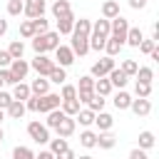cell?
Listing matches in <instances>:
<instances>
[{
    "label": "cell",
    "instance_id": "obj_1",
    "mask_svg": "<svg viewBox=\"0 0 159 159\" xmlns=\"http://www.w3.org/2000/svg\"><path fill=\"white\" fill-rule=\"evenodd\" d=\"M60 45V32L55 30V32H42V35H35L32 37V50L37 52V55H45L47 50H55Z\"/></svg>",
    "mask_w": 159,
    "mask_h": 159
},
{
    "label": "cell",
    "instance_id": "obj_2",
    "mask_svg": "<svg viewBox=\"0 0 159 159\" xmlns=\"http://www.w3.org/2000/svg\"><path fill=\"white\" fill-rule=\"evenodd\" d=\"M70 35H72V45H70V50L75 52V57H77V55L84 57V55L89 52V35H87V32H77V30H72Z\"/></svg>",
    "mask_w": 159,
    "mask_h": 159
},
{
    "label": "cell",
    "instance_id": "obj_3",
    "mask_svg": "<svg viewBox=\"0 0 159 159\" xmlns=\"http://www.w3.org/2000/svg\"><path fill=\"white\" fill-rule=\"evenodd\" d=\"M127 30H129V20H124L122 15H117V17H112V20H109V35H112V37H117L119 42H124Z\"/></svg>",
    "mask_w": 159,
    "mask_h": 159
},
{
    "label": "cell",
    "instance_id": "obj_4",
    "mask_svg": "<svg viewBox=\"0 0 159 159\" xmlns=\"http://www.w3.org/2000/svg\"><path fill=\"white\" fill-rule=\"evenodd\" d=\"M27 134H30V139L37 142V144H47V142H50V129H47L45 124H40V122H30V124H27Z\"/></svg>",
    "mask_w": 159,
    "mask_h": 159
},
{
    "label": "cell",
    "instance_id": "obj_5",
    "mask_svg": "<svg viewBox=\"0 0 159 159\" xmlns=\"http://www.w3.org/2000/svg\"><path fill=\"white\" fill-rule=\"evenodd\" d=\"M55 65H57L55 60H50V57H45V55H35V60L30 62V70H35L40 77H47Z\"/></svg>",
    "mask_w": 159,
    "mask_h": 159
},
{
    "label": "cell",
    "instance_id": "obj_6",
    "mask_svg": "<svg viewBox=\"0 0 159 159\" xmlns=\"http://www.w3.org/2000/svg\"><path fill=\"white\" fill-rule=\"evenodd\" d=\"M60 102H62V97L60 94H55V92H47V94H42V97H37V112H52V109H57L60 107Z\"/></svg>",
    "mask_w": 159,
    "mask_h": 159
},
{
    "label": "cell",
    "instance_id": "obj_7",
    "mask_svg": "<svg viewBox=\"0 0 159 159\" xmlns=\"http://www.w3.org/2000/svg\"><path fill=\"white\" fill-rule=\"evenodd\" d=\"M7 70H10V75H12V82H22L25 75L30 72V62H25V60L20 57V60H12Z\"/></svg>",
    "mask_w": 159,
    "mask_h": 159
},
{
    "label": "cell",
    "instance_id": "obj_8",
    "mask_svg": "<svg viewBox=\"0 0 159 159\" xmlns=\"http://www.w3.org/2000/svg\"><path fill=\"white\" fill-rule=\"evenodd\" d=\"M109 70H114V57H102V60H97L94 65H92V77H104V75H109Z\"/></svg>",
    "mask_w": 159,
    "mask_h": 159
},
{
    "label": "cell",
    "instance_id": "obj_9",
    "mask_svg": "<svg viewBox=\"0 0 159 159\" xmlns=\"http://www.w3.org/2000/svg\"><path fill=\"white\" fill-rule=\"evenodd\" d=\"M25 7H22V15H27L30 20L45 15V0H22Z\"/></svg>",
    "mask_w": 159,
    "mask_h": 159
},
{
    "label": "cell",
    "instance_id": "obj_10",
    "mask_svg": "<svg viewBox=\"0 0 159 159\" xmlns=\"http://www.w3.org/2000/svg\"><path fill=\"white\" fill-rule=\"evenodd\" d=\"M55 60L60 62V67H70L75 62V52L67 47V45H57L55 47Z\"/></svg>",
    "mask_w": 159,
    "mask_h": 159
},
{
    "label": "cell",
    "instance_id": "obj_11",
    "mask_svg": "<svg viewBox=\"0 0 159 159\" xmlns=\"http://www.w3.org/2000/svg\"><path fill=\"white\" fill-rule=\"evenodd\" d=\"M129 109H132L137 117H147V114L152 112V102H149V97H137V99H132Z\"/></svg>",
    "mask_w": 159,
    "mask_h": 159
},
{
    "label": "cell",
    "instance_id": "obj_12",
    "mask_svg": "<svg viewBox=\"0 0 159 159\" xmlns=\"http://www.w3.org/2000/svg\"><path fill=\"white\" fill-rule=\"evenodd\" d=\"M75 127H77V122H75L72 117H67V114H65V117H62V122L55 127V132H57V137H65V139H67V137H72V134H75Z\"/></svg>",
    "mask_w": 159,
    "mask_h": 159
},
{
    "label": "cell",
    "instance_id": "obj_13",
    "mask_svg": "<svg viewBox=\"0 0 159 159\" xmlns=\"http://www.w3.org/2000/svg\"><path fill=\"white\" fill-rule=\"evenodd\" d=\"M72 27H75V15H72V12L57 17V32H60V35H70Z\"/></svg>",
    "mask_w": 159,
    "mask_h": 159
},
{
    "label": "cell",
    "instance_id": "obj_14",
    "mask_svg": "<svg viewBox=\"0 0 159 159\" xmlns=\"http://www.w3.org/2000/svg\"><path fill=\"white\" fill-rule=\"evenodd\" d=\"M30 92H32L35 97L47 94V92H50V80H45V77H40V75H37V80H32V84H30Z\"/></svg>",
    "mask_w": 159,
    "mask_h": 159
},
{
    "label": "cell",
    "instance_id": "obj_15",
    "mask_svg": "<svg viewBox=\"0 0 159 159\" xmlns=\"http://www.w3.org/2000/svg\"><path fill=\"white\" fill-rule=\"evenodd\" d=\"M5 112H7V117H10V119H22L27 109H25V102H17V99H12V102H10V107H7Z\"/></svg>",
    "mask_w": 159,
    "mask_h": 159
},
{
    "label": "cell",
    "instance_id": "obj_16",
    "mask_svg": "<svg viewBox=\"0 0 159 159\" xmlns=\"http://www.w3.org/2000/svg\"><path fill=\"white\" fill-rule=\"evenodd\" d=\"M94 124L99 127V132H107V129H112L114 117H112V114H107V112H97V114H94Z\"/></svg>",
    "mask_w": 159,
    "mask_h": 159
},
{
    "label": "cell",
    "instance_id": "obj_17",
    "mask_svg": "<svg viewBox=\"0 0 159 159\" xmlns=\"http://www.w3.org/2000/svg\"><path fill=\"white\" fill-rule=\"evenodd\" d=\"M114 144H117V137H114V134H112L109 129H107V132H99V134H97V147H99V149H112Z\"/></svg>",
    "mask_w": 159,
    "mask_h": 159
},
{
    "label": "cell",
    "instance_id": "obj_18",
    "mask_svg": "<svg viewBox=\"0 0 159 159\" xmlns=\"http://www.w3.org/2000/svg\"><path fill=\"white\" fill-rule=\"evenodd\" d=\"M107 77H109V84H112V87H119V89H122V87L127 84V80H129V77H127L122 70H117V67H114V70H109V75H107Z\"/></svg>",
    "mask_w": 159,
    "mask_h": 159
},
{
    "label": "cell",
    "instance_id": "obj_19",
    "mask_svg": "<svg viewBox=\"0 0 159 159\" xmlns=\"http://www.w3.org/2000/svg\"><path fill=\"white\" fill-rule=\"evenodd\" d=\"M144 40V32L139 30V27H129L127 30V37H124V42L127 45H132V47H139V42Z\"/></svg>",
    "mask_w": 159,
    "mask_h": 159
},
{
    "label": "cell",
    "instance_id": "obj_20",
    "mask_svg": "<svg viewBox=\"0 0 159 159\" xmlns=\"http://www.w3.org/2000/svg\"><path fill=\"white\" fill-rule=\"evenodd\" d=\"M30 94H32V92H30V84H25V82H15V89H12V99H17V102H25Z\"/></svg>",
    "mask_w": 159,
    "mask_h": 159
},
{
    "label": "cell",
    "instance_id": "obj_21",
    "mask_svg": "<svg viewBox=\"0 0 159 159\" xmlns=\"http://www.w3.org/2000/svg\"><path fill=\"white\" fill-rule=\"evenodd\" d=\"M89 35H99V37H109V20H97V22H92V32Z\"/></svg>",
    "mask_w": 159,
    "mask_h": 159
},
{
    "label": "cell",
    "instance_id": "obj_22",
    "mask_svg": "<svg viewBox=\"0 0 159 159\" xmlns=\"http://www.w3.org/2000/svg\"><path fill=\"white\" fill-rule=\"evenodd\" d=\"M67 12H72L70 0H55V2H52V15H55V20L62 17V15H67Z\"/></svg>",
    "mask_w": 159,
    "mask_h": 159
},
{
    "label": "cell",
    "instance_id": "obj_23",
    "mask_svg": "<svg viewBox=\"0 0 159 159\" xmlns=\"http://www.w3.org/2000/svg\"><path fill=\"white\" fill-rule=\"evenodd\" d=\"M102 15H104V20H112V17H117V15H119V2H114V0H107V2L102 5Z\"/></svg>",
    "mask_w": 159,
    "mask_h": 159
},
{
    "label": "cell",
    "instance_id": "obj_24",
    "mask_svg": "<svg viewBox=\"0 0 159 159\" xmlns=\"http://www.w3.org/2000/svg\"><path fill=\"white\" fill-rule=\"evenodd\" d=\"M50 82H55V84H65V80H67V72H65V67H60V65H55L52 70H50Z\"/></svg>",
    "mask_w": 159,
    "mask_h": 159
},
{
    "label": "cell",
    "instance_id": "obj_25",
    "mask_svg": "<svg viewBox=\"0 0 159 159\" xmlns=\"http://www.w3.org/2000/svg\"><path fill=\"white\" fill-rule=\"evenodd\" d=\"M112 102H114V107H117V109H129V104H132V97H129L124 89H119V92L114 94V99H112Z\"/></svg>",
    "mask_w": 159,
    "mask_h": 159
},
{
    "label": "cell",
    "instance_id": "obj_26",
    "mask_svg": "<svg viewBox=\"0 0 159 159\" xmlns=\"http://www.w3.org/2000/svg\"><path fill=\"white\" fill-rule=\"evenodd\" d=\"M60 104H62V112H65L67 117H75V114L80 112V99H77V97H75V99H62Z\"/></svg>",
    "mask_w": 159,
    "mask_h": 159
},
{
    "label": "cell",
    "instance_id": "obj_27",
    "mask_svg": "<svg viewBox=\"0 0 159 159\" xmlns=\"http://www.w3.org/2000/svg\"><path fill=\"white\" fill-rule=\"evenodd\" d=\"M62 117H65V112L57 107V109H52V112H47V122H45V127L47 129H55L60 122H62Z\"/></svg>",
    "mask_w": 159,
    "mask_h": 159
},
{
    "label": "cell",
    "instance_id": "obj_28",
    "mask_svg": "<svg viewBox=\"0 0 159 159\" xmlns=\"http://www.w3.org/2000/svg\"><path fill=\"white\" fill-rule=\"evenodd\" d=\"M109 92H112V84H109V80H104V77L94 80V94H99V97H107Z\"/></svg>",
    "mask_w": 159,
    "mask_h": 159
},
{
    "label": "cell",
    "instance_id": "obj_29",
    "mask_svg": "<svg viewBox=\"0 0 159 159\" xmlns=\"http://www.w3.org/2000/svg\"><path fill=\"white\" fill-rule=\"evenodd\" d=\"M122 45H124V42H119L117 37H112V35H109V37H107V42H104V50H107V55H109V57H114V55L122 50Z\"/></svg>",
    "mask_w": 159,
    "mask_h": 159
},
{
    "label": "cell",
    "instance_id": "obj_30",
    "mask_svg": "<svg viewBox=\"0 0 159 159\" xmlns=\"http://www.w3.org/2000/svg\"><path fill=\"white\" fill-rule=\"evenodd\" d=\"M80 144H82V147H87V149L97 147V134H94V132H89V129H84V132L80 134Z\"/></svg>",
    "mask_w": 159,
    "mask_h": 159
},
{
    "label": "cell",
    "instance_id": "obj_31",
    "mask_svg": "<svg viewBox=\"0 0 159 159\" xmlns=\"http://www.w3.org/2000/svg\"><path fill=\"white\" fill-rule=\"evenodd\" d=\"M154 147V134L149 132V129H144V132H139V149H152Z\"/></svg>",
    "mask_w": 159,
    "mask_h": 159
},
{
    "label": "cell",
    "instance_id": "obj_32",
    "mask_svg": "<svg viewBox=\"0 0 159 159\" xmlns=\"http://www.w3.org/2000/svg\"><path fill=\"white\" fill-rule=\"evenodd\" d=\"M7 52H10V57H12V60H20V57H22V52H25L22 40H12V42H10V47H7Z\"/></svg>",
    "mask_w": 159,
    "mask_h": 159
},
{
    "label": "cell",
    "instance_id": "obj_33",
    "mask_svg": "<svg viewBox=\"0 0 159 159\" xmlns=\"http://www.w3.org/2000/svg\"><path fill=\"white\" fill-rule=\"evenodd\" d=\"M77 92H94V77H92V75H84V77H80Z\"/></svg>",
    "mask_w": 159,
    "mask_h": 159
},
{
    "label": "cell",
    "instance_id": "obj_34",
    "mask_svg": "<svg viewBox=\"0 0 159 159\" xmlns=\"http://www.w3.org/2000/svg\"><path fill=\"white\" fill-rule=\"evenodd\" d=\"M75 117L80 119V124H82V127H89V124H94V112H92V109H80Z\"/></svg>",
    "mask_w": 159,
    "mask_h": 159
},
{
    "label": "cell",
    "instance_id": "obj_35",
    "mask_svg": "<svg viewBox=\"0 0 159 159\" xmlns=\"http://www.w3.org/2000/svg\"><path fill=\"white\" fill-rule=\"evenodd\" d=\"M65 149H67V139H65V137H57V139H50V152H52L55 157H57L60 152H65Z\"/></svg>",
    "mask_w": 159,
    "mask_h": 159
},
{
    "label": "cell",
    "instance_id": "obj_36",
    "mask_svg": "<svg viewBox=\"0 0 159 159\" xmlns=\"http://www.w3.org/2000/svg\"><path fill=\"white\" fill-rule=\"evenodd\" d=\"M12 159H35V152L30 147H15L12 149Z\"/></svg>",
    "mask_w": 159,
    "mask_h": 159
},
{
    "label": "cell",
    "instance_id": "obj_37",
    "mask_svg": "<svg viewBox=\"0 0 159 159\" xmlns=\"http://www.w3.org/2000/svg\"><path fill=\"white\" fill-rule=\"evenodd\" d=\"M20 37H25V40H32V37H35L32 20H22V25H20Z\"/></svg>",
    "mask_w": 159,
    "mask_h": 159
},
{
    "label": "cell",
    "instance_id": "obj_38",
    "mask_svg": "<svg viewBox=\"0 0 159 159\" xmlns=\"http://www.w3.org/2000/svg\"><path fill=\"white\" fill-rule=\"evenodd\" d=\"M134 77H137V82H152L154 80V70L152 67H139Z\"/></svg>",
    "mask_w": 159,
    "mask_h": 159
},
{
    "label": "cell",
    "instance_id": "obj_39",
    "mask_svg": "<svg viewBox=\"0 0 159 159\" xmlns=\"http://www.w3.org/2000/svg\"><path fill=\"white\" fill-rule=\"evenodd\" d=\"M87 109H92L94 114H97V112H102V109H104V97H99V94H92V99L87 102Z\"/></svg>",
    "mask_w": 159,
    "mask_h": 159
},
{
    "label": "cell",
    "instance_id": "obj_40",
    "mask_svg": "<svg viewBox=\"0 0 159 159\" xmlns=\"http://www.w3.org/2000/svg\"><path fill=\"white\" fill-rule=\"evenodd\" d=\"M119 70H122V72H124L127 77H134V75H137V70H139V65H137L134 60H124Z\"/></svg>",
    "mask_w": 159,
    "mask_h": 159
},
{
    "label": "cell",
    "instance_id": "obj_41",
    "mask_svg": "<svg viewBox=\"0 0 159 159\" xmlns=\"http://www.w3.org/2000/svg\"><path fill=\"white\" fill-rule=\"evenodd\" d=\"M134 92H137V97H149L152 94V82H137Z\"/></svg>",
    "mask_w": 159,
    "mask_h": 159
},
{
    "label": "cell",
    "instance_id": "obj_42",
    "mask_svg": "<svg viewBox=\"0 0 159 159\" xmlns=\"http://www.w3.org/2000/svg\"><path fill=\"white\" fill-rule=\"evenodd\" d=\"M25 2L22 0H7V15H22Z\"/></svg>",
    "mask_w": 159,
    "mask_h": 159
},
{
    "label": "cell",
    "instance_id": "obj_43",
    "mask_svg": "<svg viewBox=\"0 0 159 159\" xmlns=\"http://www.w3.org/2000/svg\"><path fill=\"white\" fill-rule=\"evenodd\" d=\"M32 27H35V35H42V32H47V27H50V25H47V20L40 15V17H35V20H32Z\"/></svg>",
    "mask_w": 159,
    "mask_h": 159
},
{
    "label": "cell",
    "instance_id": "obj_44",
    "mask_svg": "<svg viewBox=\"0 0 159 159\" xmlns=\"http://www.w3.org/2000/svg\"><path fill=\"white\" fill-rule=\"evenodd\" d=\"M104 42H107V37H99V35H89V50H104Z\"/></svg>",
    "mask_w": 159,
    "mask_h": 159
},
{
    "label": "cell",
    "instance_id": "obj_45",
    "mask_svg": "<svg viewBox=\"0 0 159 159\" xmlns=\"http://www.w3.org/2000/svg\"><path fill=\"white\" fill-rule=\"evenodd\" d=\"M60 97H62V99H75V97H77V87H75V84H62Z\"/></svg>",
    "mask_w": 159,
    "mask_h": 159
},
{
    "label": "cell",
    "instance_id": "obj_46",
    "mask_svg": "<svg viewBox=\"0 0 159 159\" xmlns=\"http://www.w3.org/2000/svg\"><path fill=\"white\" fill-rule=\"evenodd\" d=\"M154 47H157V42H154V40H142V42H139V50H142L144 55H149Z\"/></svg>",
    "mask_w": 159,
    "mask_h": 159
},
{
    "label": "cell",
    "instance_id": "obj_47",
    "mask_svg": "<svg viewBox=\"0 0 159 159\" xmlns=\"http://www.w3.org/2000/svg\"><path fill=\"white\" fill-rule=\"evenodd\" d=\"M10 102H12V94L0 89V109H7V107H10Z\"/></svg>",
    "mask_w": 159,
    "mask_h": 159
},
{
    "label": "cell",
    "instance_id": "obj_48",
    "mask_svg": "<svg viewBox=\"0 0 159 159\" xmlns=\"http://www.w3.org/2000/svg\"><path fill=\"white\" fill-rule=\"evenodd\" d=\"M10 62H12L10 52H7V50H0V70H2V67H10Z\"/></svg>",
    "mask_w": 159,
    "mask_h": 159
},
{
    "label": "cell",
    "instance_id": "obj_49",
    "mask_svg": "<svg viewBox=\"0 0 159 159\" xmlns=\"http://www.w3.org/2000/svg\"><path fill=\"white\" fill-rule=\"evenodd\" d=\"M0 80H2V84H15V82H12V75H10V70H7V67H2V70H0Z\"/></svg>",
    "mask_w": 159,
    "mask_h": 159
},
{
    "label": "cell",
    "instance_id": "obj_50",
    "mask_svg": "<svg viewBox=\"0 0 159 159\" xmlns=\"http://www.w3.org/2000/svg\"><path fill=\"white\" fill-rule=\"evenodd\" d=\"M129 159H149V157H147V152H144V149H139V147H137V149H132V152H129Z\"/></svg>",
    "mask_w": 159,
    "mask_h": 159
},
{
    "label": "cell",
    "instance_id": "obj_51",
    "mask_svg": "<svg viewBox=\"0 0 159 159\" xmlns=\"http://www.w3.org/2000/svg\"><path fill=\"white\" fill-rule=\"evenodd\" d=\"M92 94H94V92H77V99H80V102H84V104H87V102H89V99H92Z\"/></svg>",
    "mask_w": 159,
    "mask_h": 159
},
{
    "label": "cell",
    "instance_id": "obj_52",
    "mask_svg": "<svg viewBox=\"0 0 159 159\" xmlns=\"http://www.w3.org/2000/svg\"><path fill=\"white\" fill-rule=\"evenodd\" d=\"M57 159H75V152H72V149L67 147L65 152H60V154H57Z\"/></svg>",
    "mask_w": 159,
    "mask_h": 159
},
{
    "label": "cell",
    "instance_id": "obj_53",
    "mask_svg": "<svg viewBox=\"0 0 159 159\" xmlns=\"http://www.w3.org/2000/svg\"><path fill=\"white\" fill-rule=\"evenodd\" d=\"M144 5H147V0H129V7L132 10H142Z\"/></svg>",
    "mask_w": 159,
    "mask_h": 159
},
{
    "label": "cell",
    "instance_id": "obj_54",
    "mask_svg": "<svg viewBox=\"0 0 159 159\" xmlns=\"http://www.w3.org/2000/svg\"><path fill=\"white\" fill-rule=\"evenodd\" d=\"M35 159H55V154L52 152H40V154H35Z\"/></svg>",
    "mask_w": 159,
    "mask_h": 159
},
{
    "label": "cell",
    "instance_id": "obj_55",
    "mask_svg": "<svg viewBox=\"0 0 159 159\" xmlns=\"http://www.w3.org/2000/svg\"><path fill=\"white\" fill-rule=\"evenodd\" d=\"M5 32H7V20H2V17H0V37H2Z\"/></svg>",
    "mask_w": 159,
    "mask_h": 159
},
{
    "label": "cell",
    "instance_id": "obj_56",
    "mask_svg": "<svg viewBox=\"0 0 159 159\" xmlns=\"http://www.w3.org/2000/svg\"><path fill=\"white\" fill-rule=\"evenodd\" d=\"M152 40H154V42L159 40V25H154V27H152Z\"/></svg>",
    "mask_w": 159,
    "mask_h": 159
},
{
    "label": "cell",
    "instance_id": "obj_57",
    "mask_svg": "<svg viewBox=\"0 0 159 159\" xmlns=\"http://www.w3.org/2000/svg\"><path fill=\"white\" fill-rule=\"evenodd\" d=\"M2 119H5V109H0V124H2Z\"/></svg>",
    "mask_w": 159,
    "mask_h": 159
},
{
    "label": "cell",
    "instance_id": "obj_58",
    "mask_svg": "<svg viewBox=\"0 0 159 159\" xmlns=\"http://www.w3.org/2000/svg\"><path fill=\"white\" fill-rule=\"evenodd\" d=\"M75 159H77V157H75ZM80 159H94V157H89V154H82Z\"/></svg>",
    "mask_w": 159,
    "mask_h": 159
},
{
    "label": "cell",
    "instance_id": "obj_59",
    "mask_svg": "<svg viewBox=\"0 0 159 159\" xmlns=\"http://www.w3.org/2000/svg\"><path fill=\"white\" fill-rule=\"evenodd\" d=\"M2 139H5V132H2V127H0V144H2Z\"/></svg>",
    "mask_w": 159,
    "mask_h": 159
},
{
    "label": "cell",
    "instance_id": "obj_60",
    "mask_svg": "<svg viewBox=\"0 0 159 159\" xmlns=\"http://www.w3.org/2000/svg\"><path fill=\"white\" fill-rule=\"evenodd\" d=\"M0 87H2V80H0Z\"/></svg>",
    "mask_w": 159,
    "mask_h": 159
}]
</instances>
